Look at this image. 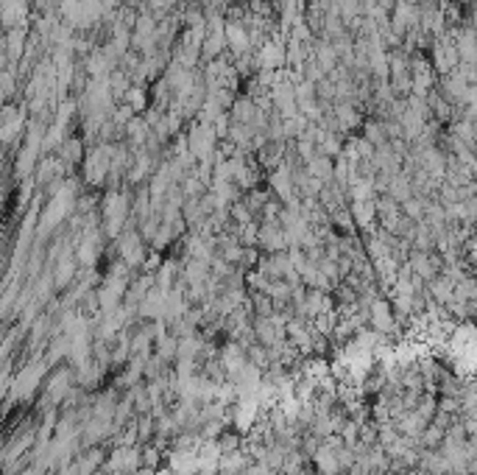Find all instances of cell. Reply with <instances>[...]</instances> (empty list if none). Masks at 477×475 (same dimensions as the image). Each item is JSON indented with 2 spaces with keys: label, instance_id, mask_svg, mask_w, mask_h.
<instances>
[{
  "label": "cell",
  "instance_id": "6da1fadb",
  "mask_svg": "<svg viewBox=\"0 0 477 475\" xmlns=\"http://www.w3.org/2000/svg\"><path fill=\"white\" fill-rule=\"evenodd\" d=\"M134 221L131 219V201H128L123 193L112 190L106 199H103V210H101V226H103V235L118 241L120 232L126 229L128 224Z\"/></svg>",
  "mask_w": 477,
  "mask_h": 475
},
{
  "label": "cell",
  "instance_id": "7a4b0ae2",
  "mask_svg": "<svg viewBox=\"0 0 477 475\" xmlns=\"http://www.w3.org/2000/svg\"><path fill=\"white\" fill-rule=\"evenodd\" d=\"M115 252H118V260H123L131 271H140L148 260V244L145 238L140 235V226L131 221L120 232V238L115 241Z\"/></svg>",
  "mask_w": 477,
  "mask_h": 475
},
{
  "label": "cell",
  "instance_id": "3957f363",
  "mask_svg": "<svg viewBox=\"0 0 477 475\" xmlns=\"http://www.w3.org/2000/svg\"><path fill=\"white\" fill-rule=\"evenodd\" d=\"M140 467H143V444H120L106 456L101 470H106V473H137Z\"/></svg>",
  "mask_w": 477,
  "mask_h": 475
},
{
  "label": "cell",
  "instance_id": "277c9868",
  "mask_svg": "<svg viewBox=\"0 0 477 475\" xmlns=\"http://www.w3.org/2000/svg\"><path fill=\"white\" fill-rule=\"evenodd\" d=\"M369 327L380 336H396L399 333V321H396V314H394V305L388 296H377L371 299L369 305Z\"/></svg>",
  "mask_w": 477,
  "mask_h": 475
},
{
  "label": "cell",
  "instance_id": "5b68a950",
  "mask_svg": "<svg viewBox=\"0 0 477 475\" xmlns=\"http://www.w3.org/2000/svg\"><path fill=\"white\" fill-rule=\"evenodd\" d=\"M257 249L262 254H277V252H287L290 244H287V235L282 229V224H260V238H257Z\"/></svg>",
  "mask_w": 477,
  "mask_h": 475
},
{
  "label": "cell",
  "instance_id": "8992f818",
  "mask_svg": "<svg viewBox=\"0 0 477 475\" xmlns=\"http://www.w3.org/2000/svg\"><path fill=\"white\" fill-rule=\"evenodd\" d=\"M352 207V216H354V224L357 229L366 235L377 226V199L374 201H349Z\"/></svg>",
  "mask_w": 477,
  "mask_h": 475
},
{
  "label": "cell",
  "instance_id": "52a82bcc",
  "mask_svg": "<svg viewBox=\"0 0 477 475\" xmlns=\"http://www.w3.org/2000/svg\"><path fill=\"white\" fill-rule=\"evenodd\" d=\"M313 470L321 475H338L344 473V467H341V459H338V450L335 447H329V444L324 442L318 447V453L313 456Z\"/></svg>",
  "mask_w": 477,
  "mask_h": 475
},
{
  "label": "cell",
  "instance_id": "ba28073f",
  "mask_svg": "<svg viewBox=\"0 0 477 475\" xmlns=\"http://www.w3.org/2000/svg\"><path fill=\"white\" fill-rule=\"evenodd\" d=\"M165 459H168V453H162L157 444H143V467L162 470V467H165Z\"/></svg>",
  "mask_w": 477,
  "mask_h": 475
},
{
  "label": "cell",
  "instance_id": "9c48e42d",
  "mask_svg": "<svg viewBox=\"0 0 477 475\" xmlns=\"http://www.w3.org/2000/svg\"><path fill=\"white\" fill-rule=\"evenodd\" d=\"M243 436L240 434H235V431H226L221 439H218V450H221V456H229V453H237V450H243Z\"/></svg>",
  "mask_w": 477,
  "mask_h": 475
},
{
  "label": "cell",
  "instance_id": "30bf717a",
  "mask_svg": "<svg viewBox=\"0 0 477 475\" xmlns=\"http://www.w3.org/2000/svg\"><path fill=\"white\" fill-rule=\"evenodd\" d=\"M134 475H159V470H154V467H140Z\"/></svg>",
  "mask_w": 477,
  "mask_h": 475
}]
</instances>
